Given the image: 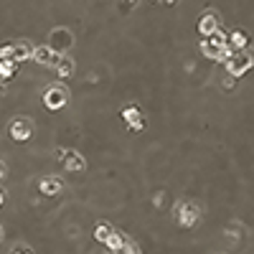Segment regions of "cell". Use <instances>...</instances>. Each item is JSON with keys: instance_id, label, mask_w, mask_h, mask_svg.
Listing matches in <instances>:
<instances>
[{"instance_id": "1", "label": "cell", "mask_w": 254, "mask_h": 254, "mask_svg": "<svg viewBox=\"0 0 254 254\" xmlns=\"http://www.w3.org/2000/svg\"><path fill=\"white\" fill-rule=\"evenodd\" d=\"M226 71H229V77H242V74H247L252 66H254V56L249 54V51H244V49H239V51H231L229 54V58L226 61Z\"/></svg>"}, {"instance_id": "2", "label": "cell", "mask_w": 254, "mask_h": 254, "mask_svg": "<svg viewBox=\"0 0 254 254\" xmlns=\"http://www.w3.org/2000/svg\"><path fill=\"white\" fill-rule=\"evenodd\" d=\"M66 102H69V92H66L64 84H54L46 89V94H43V104H46L49 110H61Z\"/></svg>"}, {"instance_id": "3", "label": "cell", "mask_w": 254, "mask_h": 254, "mask_svg": "<svg viewBox=\"0 0 254 254\" xmlns=\"http://www.w3.org/2000/svg\"><path fill=\"white\" fill-rule=\"evenodd\" d=\"M8 132H10V138L13 140H28L33 135V122L31 119H26V117H18V119H13L10 122V127H8Z\"/></svg>"}, {"instance_id": "4", "label": "cell", "mask_w": 254, "mask_h": 254, "mask_svg": "<svg viewBox=\"0 0 254 254\" xmlns=\"http://www.w3.org/2000/svg\"><path fill=\"white\" fill-rule=\"evenodd\" d=\"M198 219H201V208H198V203L186 201V203L178 206V221H181L183 226H193V224H198Z\"/></svg>"}, {"instance_id": "5", "label": "cell", "mask_w": 254, "mask_h": 254, "mask_svg": "<svg viewBox=\"0 0 254 254\" xmlns=\"http://www.w3.org/2000/svg\"><path fill=\"white\" fill-rule=\"evenodd\" d=\"M71 43H74L71 31H66V28H56V31H51V49L56 54H66L71 49Z\"/></svg>"}, {"instance_id": "6", "label": "cell", "mask_w": 254, "mask_h": 254, "mask_svg": "<svg viewBox=\"0 0 254 254\" xmlns=\"http://www.w3.org/2000/svg\"><path fill=\"white\" fill-rule=\"evenodd\" d=\"M58 56L61 54H56L51 46H38V49H33V58L38 64H43V66H56L58 64Z\"/></svg>"}, {"instance_id": "7", "label": "cell", "mask_w": 254, "mask_h": 254, "mask_svg": "<svg viewBox=\"0 0 254 254\" xmlns=\"http://www.w3.org/2000/svg\"><path fill=\"white\" fill-rule=\"evenodd\" d=\"M122 117H125V122L135 130V132H140L142 127H145V122H142V112L135 107V104H127V107L122 110Z\"/></svg>"}, {"instance_id": "8", "label": "cell", "mask_w": 254, "mask_h": 254, "mask_svg": "<svg viewBox=\"0 0 254 254\" xmlns=\"http://www.w3.org/2000/svg\"><path fill=\"white\" fill-rule=\"evenodd\" d=\"M64 168L66 170H71V173H82L84 168H86V160L79 155V153H74V150H66V155H64Z\"/></svg>"}, {"instance_id": "9", "label": "cell", "mask_w": 254, "mask_h": 254, "mask_svg": "<svg viewBox=\"0 0 254 254\" xmlns=\"http://www.w3.org/2000/svg\"><path fill=\"white\" fill-rule=\"evenodd\" d=\"M198 31L203 33V38L214 36L216 31H221V26H219V18L214 16V13H206V16L198 21Z\"/></svg>"}, {"instance_id": "10", "label": "cell", "mask_w": 254, "mask_h": 254, "mask_svg": "<svg viewBox=\"0 0 254 254\" xmlns=\"http://www.w3.org/2000/svg\"><path fill=\"white\" fill-rule=\"evenodd\" d=\"M61 188H64V183L58 178H43L41 181V193H46V196H58Z\"/></svg>"}, {"instance_id": "11", "label": "cell", "mask_w": 254, "mask_h": 254, "mask_svg": "<svg viewBox=\"0 0 254 254\" xmlns=\"http://www.w3.org/2000/svg\"><path fill=\"white\" fill-rule=\"evenodd\" d=\"M56 71H58V77H61V79H66V77H71V74H74V61H71L69 54H61V56H58Z\"/></svg>"}, {"instance_id": "12", "label": "cell", "mask_w": 254, "mask_h": 254, "mask_svg": "<svg viewBox=\"0 0 254 254\" xmlns=\"http://www.w3.org/2000/svg\"><path fill=\"white\" fill-rule=\"evenodd\" d=\"M33 49L28 43H13V61H23V58H31Z\"/></svg>"}, {"instance_id": "13", "label": "cell", "mask_w": 254, "mask_h": 254, "mask_svg": "<svg viewBox=\"0 0 254 254\" xmlns=\"http://www.w3.org/2000/svg\"><path fill=\"white\" fill-rule=\"evenodd\" d=\"M104 244H107L112 252H119V249H125V247H127V239H125L122 234H119V231H112V236H110Z\"/></svg>"}, {"instance_id": "14", "label": "cell", "mask_w": 254, "mask_h": 254, "mask_svg": "<svg viewBox=\"0 0 254 254\" xmlns=\"http://www.w3.org/2000/svg\"><path fill=\"white\" fill-rule=\"evenodd\" d=\"M229 46H231V51L244 49V46H247V33H244V31H234V33L229 36Z\"/></svg>"}, {"instance_id": "15", "label": "cell", "mask_w": 254, "mask_h": 254, "mask_svg": "<svg viewBox=\"0 0 254 254\" xmlns=\"http://www.w3.org/2000/svg\"><path fill=\"white\" fill-rule=\"evenodd\" d=\"M13 69H16V61H8V58H0V79H10Z\"/></svg>"}, {"instance_id": "16", "label": "cell", "mask_w": 254, "mask_h": 254, "mask_svg": "<svg viewBox=\"0 0 254 254\" xmlns=\"http://www.w3.org/2000/svg\"><path fill=\"white\" fill-rule=\"evenodd\" d=\"M112 231H114V229L110 226V224H99V226H97V234H94V236H97V242H102V244H104V242H107V239L112 236Z\"/></svg>"}, {"instance_id": "17", "label": "cell", "mask_w": 254, "mask_h": 254, "mask_svg": "<svg viewBox=\"0 0 254 254\" xmlns=\"http://www.w3.org/2000/svg\"><path fill=\"white\" fill-rule=\"evenodd\" d=\"M122 13H130L132 8H138V0H119V5H117Z\"/></svg>"}, {"instance_id": "18", "label": "cell", "mask_w": 254, "mask_h": 254, "mask_svg": "<svg viewBox=\"0 0 254 254\" xmlns=\"http://www.w3.org/2000/svg\"><path fill=\"white\" fill-rule=\"evenodd\" d=\"M10 254H33V252H31V247H26V244H18L16 249L10 252Z\"/></svg>"}, {"instance_id": "19", "label": "cell", "mask_w": 254, "mask_h": 254, "mask_svg": "<svg viewBox=\"0 0 254 254\" xmlns=\"http://www.w3.org/2000/svg\"><path fill=\"white\" fill-rule=\"evenodd\" d=\"M3 175H5V163L0 160V178H3Z\"/></svg>"}, {"instance_id": "20", "label": "cell", "mask_w": 254, "mask_h": 254, "mask_svg": "<svg viewBox=\"0 0 254 254\" xmlns=\"http://www.w3.org/2000/svg\"><path fill=\"white\" fill-rule=\"evenodd\" d=\"M3 239H5V234H3V226H0V242H3Z\"/></svg>"}, {"instance_id": "21", "label": "cell", "mask_w": 254, "mask_h": 254, "mask_svg": "<svg viewBox=\"0 0 254 254\" xmlns=\"http://www.w3.org/2000/svg\"><path fill=\"white\" fill-rule=\"evenodd\" d=\"M163 3H175V0H163Z\"/></svg>"}, {"instance_id": "22", "label": "cell", "mask_w": 254, "mask_h": 254, "mask_svg": "<svg viewBox=\"0 0 254 254\" xmlns=\"http://www.w3.org/2000/svg\"><path fill=\"white\" fill-rule=\"evenodd\" d=\"M0 203H3V193H0Z\"/></svg>"}]
</instances>
